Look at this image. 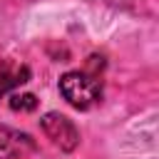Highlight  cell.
I'll use <instances>...</instances> for the list:
<instances>
[{"mask_svg": "<svg viewBox=\"0 0 159 159\" xmlns=\"http://www.w3.org/2000/svg\"><path fill=\"white\" fill-rule=\"evenodd\" d=\"M22 144H30V137H27V134H20V132L0 124V159L12 157Z\"/></svg>", "mask_w": 159, "mask_h": 159, "instance_id": "4", "label": "cell"}, {"mask_svg": "<svg viewBox=\"0 0 159 159\" xmlns=\"http://www.w3.org/2000/svg\"><path fill=\"white\" fill-rule=\"evenodd\" d=\"M10 109L12 112H35L37 109V97L35 94H12L10 97Z\"/></svg>", "mask_w": 159, "mask_h": 159, "instance_id": "5", "label": "cell"}, {"mask_svg": "<svg viewBox=\"0 0 159 159\" xmlns=\"http://www.w3.org/2000/svg\"><path fill=\"white\" fill-rule=\"evenodd\" d=\"M30 80V67L27 65H10L5 62L0 67V99L5 94H10L12 89H17L20 84H25Z\"/></svg>", "mask_w": 159, "mask_h": 159, "instance_id": "3", "label": "cell"}, {"mask_svg": "<svg viewBox=\"0 0 159 159\" xmlns=\"http://www.w3.org/2000/svg\"><path fill=\"white\" fill-rule=\"evenodd\" d=\"M60 94L75 109H92L102 99V80L84 70H72L60 77Z\"/></svg>", "mask_w": 159, "mask_h": 159, "instance_id": "1", "label": "cell"}, {"mask_svg": "<svg viewBox=\"0 0 159 159\" xmlns=\"http://www.w3.org/2000/svg\"><path fill=\"white\" fill-rule=\"evenodd\" d=\"M40 129L45 132V137L60 147L62 152H75L80 144V129L75 127V122L60 112H47L40 117Z\"/></svg>", "mask_w": 159, "mask_h": 159, "instance_id": "2", "label": "cell"}]
</instances>
